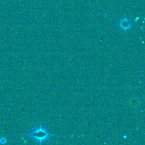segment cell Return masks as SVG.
I'll use <instances>...</instances> for the list:
<instances>
[{"instance_id": "cell-1", "label": "cell", "mask_w": 145, "mask_h": 145, "mask_svg": "<svg viewBox=\"0 0 145 145\" xmlns=\"http://www.w3.org/2000/svg\"><path fill=\"white\" fill-rule=\"evenodd\" d=\"M30 136L33 140L40 144L47 141L50 138V134L49 132L47 131L46 128L42 125L33 129L31 132Z\"/></svg>"}, {"instance_id": "cell-2", "label": "cell", "mask_w": 145, "mask_h": 145, "mask_svg": "<svg viewBox=\"0 0 145 145\" xmlns=\"http://www.w3.org/2000/svg\"><path fill=\"white\" fill-rule=\"evenodd\" d=\"M119 26L123 30H128L131 28V23L128 19L121 20L119 23Z\"/></svg>"}]
</instances>
